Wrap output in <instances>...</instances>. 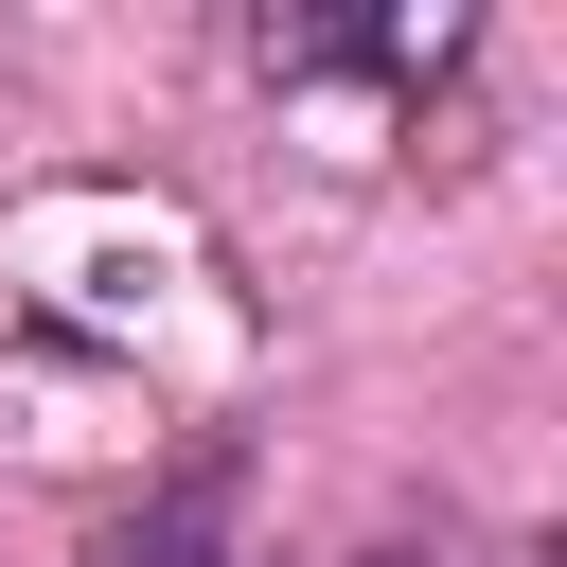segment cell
Instances as JSON below:
<instances>
[{
  "label": "cell",
  "instance_id": "6da1fadb",
  "mask_svg": "<svg viewBox=\"0 0 567 567\" xmlns=\"http://www.w3.org/2000/svg\"><path fill=\"white\" fill-rule=\"evenodd\" d=\"M230 514H248V461H230V443H195L177 478H142V514H106V532H89V567H230Z\"/></svg>",
  "mask_w": 567,
  "mask_h": 567
}]
</instances>
